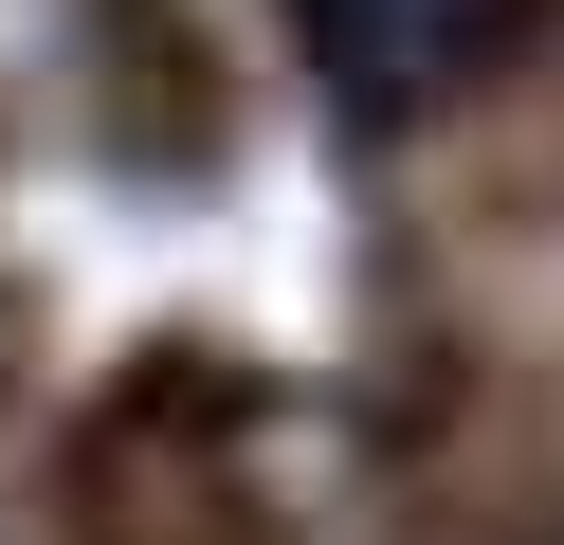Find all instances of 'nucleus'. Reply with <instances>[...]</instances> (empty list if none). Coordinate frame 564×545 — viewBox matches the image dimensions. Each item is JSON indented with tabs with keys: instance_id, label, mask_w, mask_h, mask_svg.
Here are the masks:
<instances>
[{
	"instance_id": "f257e3e1",
	"label": "nucleus",
	"mask_w": 564,
	"mask_h": 545,
	"mask_svg": "<svg viewBox=\"0 0 564 545\" xmlns=\"http://www.w3.org/2000/svg\"><path fill=\"white\" fill-rule=\"evenodd\" d=\"M528 19H546V0H292V36H310V73H328L346 128H401V109L474 91Z\"/></svg>"
}]
</instances>
